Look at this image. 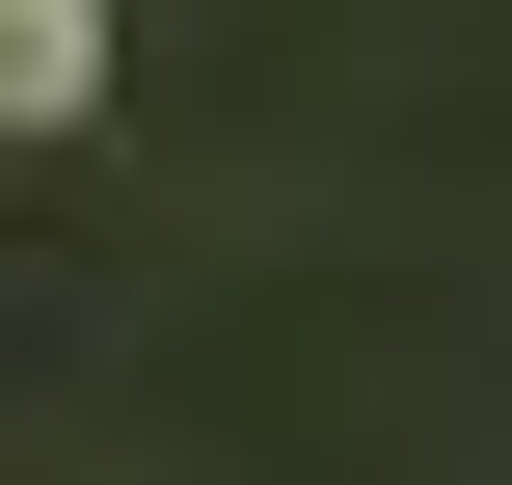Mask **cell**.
Wrapping results in <instances>:
<instances>
[{"instance_id": "6da1fadb", "label": "cell", "mask_w": 512, "mask_h": 485, "mask_svg": "<svg viewBox=\"0 0 512 485\" xmlns=\"http://www.w3.org/2000/svg\"><path fill=\"white\" fill-rule=\"evenodd\" d=\"M108 108V0H0V135H81Z\"/></svg>"}]
</instances>
